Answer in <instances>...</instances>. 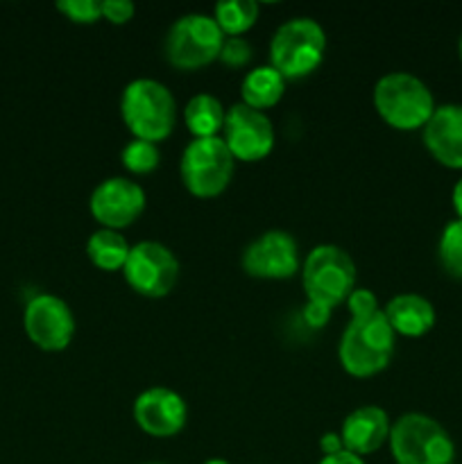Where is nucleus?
<instances>
[{
	"instance_id": "nucleus-1",
	"label": "nucleus",
	"mask_w": 462,
	"mask_h": 464,
	"mask_svg": "<svg viewBox=\"0 0 462 464\" xmlns=\"http://www.w3.org/2000/svg\"><path fill=\"white\" fill-rule=\"evenodd\" d=\"M394 344H397V335L385 320L383 308L371 315L351 317L347 329L340 335V365L356 379H370L390 365L394 356Z\"/></svg>"
},
{
	"instance_id": "nucleus-2",
	"label": "nucleus",
	"mask_w": 462,
	"mask_h": 464,
	"mask_svg": "<svg viewBox=\"0 0 462 464\" xmlns=\"http://www.w3.org/2000/svg\"><path fill=\"white\" fill-rule=\"evenodd\" d=\"M120 116L134 139L159 143L175 130L177 102L166 84L139 77L122 91Z\"/></svg>"
},
{
	"instance_id": "nucleus-3",
	"label": "nucleus",
	"mask_w": 462,
	"mask_h": 464,
	"mask_svg": "<svg viewBox=\"0 0 462 464\" xmlns=\"http://www.w3.org/2000/svg\"><path fill=\"white\" fill-rule=\"evenodd\" d=\"M435 98L426 82L412 72H388L374 86V109L385 125L399 131L424 130L435 111Z\"/></svg>"
},
{
	"instance_id": "nucleus-4",
	"label": "nucleus",
	"mask_w": 462,
	"mask_h": 464,
	"mask_svg": "<svg viewBox=\"0 0 462 464\" xmlns=\"http://www.w3.org/2000/svg\"><path fill=\"white\" fill-rule=\"evenodd\" d=\"M326 53V32L315 18L297 16L279 25L270 41V66L285 82L317 71Z\"/></svg>"
},
{
	"instance_id": "nucleus-5",
	"label": "nucleus",
	"mask_w": 462,
	"mask_h": 464,
	"mask_svg": "<svg viewBox=\"0 0 462 464\" xmlns=\"http://www.w3.org/2000/svg\"><path fill=\"white\" fill-rule=\"evenodd\" d=\"M390 453L397 464H453L456 442L448 430L424 412H406L390 430Z\"/></svg>"
},
{
	"instance_id": "nucleus-6",
	"label": "nucleus",
	"mask_w": 462,
	"mask_h": 464,
	"mask_svg": "<svg viewBox=\"0 0 462 464\" xmlns=\"http://www.w3.org/2000/svg\"><path fill=\"white\" fill-rule=\"evenodd\" d=\"M302 284L308 302L333 311L356 290V263L338 245H317L306 254Z\"/></svg>"
},
{
	"instance_id": "nucleus-7",
	"label": "nucleus",
	"mask_w": 462,
	"mask_h": 464,
	"mask_svg": "<svg viewBox=\"0 0 462 464\" xmlns=\"http://www.w3.org/2000/svg\"><path fill=\"white\" fill-rule=\"evenodd\" d=\"M236 159L222 136L193 139L181 154V181L199 199H213L226 190L234 177Z\"/></svg>"
},
{
	"instance_id": "nucleus-8",
	"label": "nucleus",
	"mask_w": 462,
	"mask_h": 464,
	"mask_svg": "<svg viewBox=\"0 0 462 464\" xmlns=\"http://www.w3.org/2000/svg\"><path fill=\"white\" fill-rule=\"evenodd\" d=\"M225 34L208 14L177 18L166 36V59L179 71H197L220 57Z\"/></svg>"
},
{
	"instance_id": "nucleus-9",
	"label": "nucleus",
	"mask_w": 462,
	"mask_h": 464,
	"mask_svg": "<svg viewBox=\"0 0 462 464\" xmlns=\"http://www.w3.org/2000/svg\"><path fill=\"white\" fill-rule=\"evenodd\" d=\"M122 275L134 293L149 299H161L170 295L179 281V261L166 245L157 240H143L131 245Z\"/></svg>"
},
{
	"instance_id": "nucleus-10",
	"label": "nucleus",
	"mask_w": 462,
	"mask_h": 464,
	"mask_svg": "<svg viewBox=\"0 0 462 464\" xmlns=\"http://www.w3.org/2000/svg\"><path fill=\"white\" fill-rule=\"evenodd\" d=\"M23 329L41 352H63L75 335V317L62 297L41 293L27 302L23 311Z\"/></svg>"
},
{
	"instance_id": "nucleus-11",
	"label": "nucleus",
	"mask_w": 462,
	"mask_h": 464,
	"mask_svg": "<svg viewBox=\"0 0 462 464\" xmlns=\"http://www.w3.org/2000/svg\"><path fill=\"white\" fill-rule=\"evenodd\" d=\"M222 140L236 161L254 163L265 159L274 148V127L265 111L238 102L226 109Z\"/></svg>"
},
{
	"instance_id": "nucleus-12",
	"label": "nucleus",
	"mask_w": 462,
	"mask_h": 464,
	"mask_svg": "<svg viewBox=\"0 0 462 464\" xmlns=\"http://www.w3.org/2000/svg\"><path fill=\"white\" fill-rule=\"evenodd\" d=\"M243 270L254 279H290L302 267L297 240L284 229H270L245 247Z\"/></svg>"
},
{
	"instance_id": "nucleus-13",
	"label": "nucleus",
	"mask_w": 462,
	"mask_h": 464,
	"mask_svg": "<svg viewBox=\"0 0 462 464\" xmlns=\"http://www.w3.org/2000/svg\"><path fill=\"white\" fill-rule=\"evenodd\" d=\"M89 208L102 229L120 231L143 216L145 190L127 177H109L93 188Z\"/></svg>"
},
{
	"instance_id": "nucleus-14",
	"label": "nucleus",
	"mask_w": 462,
	"mask_h": 464,
	"mask_svg": "<svg viewBox=\"0 0 462 464\" xmlns=\"http://www.w3.org/2000/svg\"><path fill=\"white\" fill-rule=\"evenodd\" d=\"M136 426L149 438H175L184 430L188 406L184 397L170 388H148L136 397L131 408Z\"/></svg>"
},
{
	"instance_id": "nucleus-15",
	"label": "nucleus",
	"mask_w": 462,
	"mask_h": 464,
	"mask_svg": "<svg viewBox=\"0 0 462 464\" xmlns=\"http://www.w3.org/2000/svg\"><path fill=\"white\" fill-rule=\"evenodd\" d=\"M430 157L448 170H462V104H438L421 130Z\"/></svg>"
},
{
	"instance_id": "nucleus-16",
	"label": "nucleus",
	"mask_w": 462,
	"mask_h": 464,
	"mask_svg": "<svg viewBox=\"0 0 462 464\" xmlns=\"http://www.w3.org/2000/svg\"><path fill=\"white\" fill-rule=\"evenodd\" d=\"M390 430H392V421L383 408L361 406L344 417L340 438H342L344 451L365 458L388 442Z\"/></svg>"
},
{
	"instance_id": "nucleus-17",
	"label": "nucleus",
	"mask_w": 462,
	"mask_h": 464,
	"mask_svg": "<svg viewBox=\"0 0 462 464\" xmlns=\"http://www.w3.org/2000/svg\"><path fill=\"white\" fill-rule=\"evenodd\" d=\"M383 315L392 326L394 335L403 338H421L430 334L438 320L433 304L417 293H401L390 299L383 308Z\"/></svg>"
},
{
	"instance_id": "nucleus-18",
	"label": "nucleus",
	"mask_w": 462,
	"mask_h": 464,
	"mask_svg": "<svg viewBox=\"0 0 462 464\" xmlns=\"http://www.w3.org/2000/svg\"><path fill=\"white\" fill-rule=\"evenodd\" d=\"M285 93V80L267 63V66H256L243 77L240 84V98L243 104L256 109V111H265L274 104L281 102Z\"/></svg>"
},
{
	"instance_id": "nucleus-19",
	"label": "nucleus",
	"mask_w": 462,
	"mask_h": 464,
	"mask_svg": "<svg viewBox=\"0 0 462 464\" xmlns=\"http://www.w3.org/2000/svg\"><path fill=\"white\" fill-rule=\"evenodd\" d=\"M226 109L211 93H197L186 102L184 122L193 139H213L225 127Z\"/></svg>"
},
{
	"instance_id": "nucleus-20",
	"label": "nucleus",
	"mask_w": 462,
	"mask_h": 464,
	"mask_svg": "<svg viewBox=\"0 0 462 464\" xmlns=\"http://www.w3.org/2000/svg\"><path fill=\"white\" fill-rule=\"evenodd\" d=\"M130 252L131 245L127 243V238L120 231L102 229V227L86 243V256L91 258V263L95 267H100L104 272L122 270Z\"/></svg>"
},
{
	"instance_id": "nucleus-21",
	"label": "nucleus",
	"mask_w": 462,
	"mask_h": 464,
	"mask_svg": "<svg viewBox=\"0 0 462 464\" xmlns=\"http://www.w3.org/2000/svg\"><path fill=\"white\" fill-rule=\"evenodd\" d=\"M258 3L254 0H222L213 7V18L225 36H240L258 21Z\"/></svg>"
},
{
	"instance_id": "nucleus-22",
	"label": "nucleus",
	"mask_w": 462,
	"mask_h": 464,
	"mask_svg": "<svg viewBox=\"0 0 462 464\" xmlns=\"http://www.w3.org/2000/svg\"><path fill=\"white\" fill-rule=\"evenodd\" d=\"M438 258L439 266L444 267L448 276L462 281V220L456 218V220L448 222L442 229V236H439L438 243Z\"/></svg>"
},
{
	"instance_id": "nucleus-23",
	"label": "nucleus",
	"mask_w": 462,
	"mask_h": 464,
	"mask_svg": "<svg viewBox=\"0 0 462 464\" xmlns=\"http://www.w3.org/2000/svg\"><path fill=\"white\" fill-rule=\"evenodd\" d=\"M120 159H122V166H125L130 172H134V175H149V172L159 168L161 152H159L157 143L131 139L130 143L122 148Z\"/></svg>"
},
{
	"instance_id": "nucleus-24",
	"label": "nucleus",
	"mask_w": 462,
	"mask_h": 464,
	"mask_svg": "<svg viewBox=\"0 0 462 464\" xmlns=\"http://www.w3.org/2000/svg\"><path fill=\"white\" fill-rule=\"evenodd\" d=\"M57 9L80 25H91L102 18V0H59Z\"/></svg>"
},
{
	"instance_id": "nucleus-25",
	"label": "nucleus",
	"mask_w": 462,
	"mask_h": 464,
	"mask_svg": "<svg viewBox=\"0 0 462 464\" xmlns=\"http://www.w3.org/2000/svg\"><path fill=\"white\" fill-rule=\"evenodd\" d=\"M220 59L225 66L240 68L252 59V45L243 39V36H225V44H222Z\"/></svg>"
},
{
	"instance_id": "nucleus-26",
	"label": "nucleus",
	"mask_w": 462,
	"mask_h": 464,
	"mask_svg": "<svg viewBox=\"0 0 462 464\" xmlns=\"http://www.w3.org/2000/svg\"><path fill=\"white\" fill-rule=\"evenodd\" d=\"M349 315L351 317H365L371 313L379 311V302H376V295L367 288H356L347 299Z\"/></svg>"
},
{
	"instance_id": "nucleus-27",
	"label": "nucleus",
	"mask_w": 462,
	"mask_h": 464,
	"mask_svg": "<svg viewBox=\"0 0 462 464\" xmlns=\"http://www.w3.org/2000/svg\"><path fill=\"white\" fill-rule=\"evenodd\" d=\"M136 5L130 0H102V18L113 25H125L134 18Z\"/></svg>"
},
{
	"instance_id": "nucleus-28",
	"label": "nucleus",
	"mask_w": 462,
	"mask_h": 464,
	"mask_svg": "<svg viewBox=\"0 0 462 464\" xmlns=\"http://www.w3.org/2000/svg\"><path fill=\"white\" fill-rule=\"evenodd\" d=\"M331 308L326 306H320V304H306V308H303V320H306V324L311 326V329H324L326 322L331 320Z\"/></svg>"
},
{
	"instance_id": "nucleus-29",
	"label": "nucleus",
	"mask_w": 462,
	"mask_h": 464,
	"mask_svg": "<svg viewBox=\"0 0 462 464\" xmlns=\"http://www.w3.org/2000/svg\"><path fill=\"white\" fill-rule=\"evenodd\" d=\"M320 449L324 456H333V453L342 451V438H340V433H324L320 440Z\"/></svg>"
},
{
	"instance_id": "nucleus-30",
	"label": "nucleus",
	"mask_w": 462,
	"mask_h": 464,
	"mask_svg": "<svg viewBox=\"0 0 462 464\" xmlns=\"http://www.w3.org/2000/svg\"><path fill=\"white\" fill-rule=\"evenodd\" d=\"M317 464H365L361 456H353V453L349 451H338L333 453V456H322V460Z\"/></svg>"
},
{
	"instance_id": "nucleus-31",
	"label": "nucleus",
	"mask_w": 462,
	"mask_h": 464,
	"mask_svg": "<svg viewBox=\"0 0 462 464\" xmlns=\"http://www.w3.org/2000/svg\"><path fill=\"white\" fill-rule=\"evenodd\" d=\"M451 204H453V211H456V216L462 220V177L456 181V186H453V190H451Z\"/></svg>"
},
{
	"instance_id": "nucleus-32",
	"label": "nucleus",
	"mask_w": 462,
	"mask_h": 464,
	"mask_svg": "<svg viewBox=\"0 0 462 464\" xmlns=\"http://www.w3.org/2000/svg\"><path fill=\"white\" fill-rule=\"evenodd\" d=\"M204 464H229V462L222 460V458H211V460H207Z\"/></svg>"
},
{
	"instance_id": "nucleus-33",
	"label": "nucleus",
	"mask_w": 462,
	"mask_h": 464,
	"mask_svg": "<svg viewBox=\"0 0 462 464\" xmlns=\"http://www.w3.org/2000/svg\"><path fill=\"white\" fill-rule=\"evenodd\" d=\"M457 57H460V62H462V34H460V39H457Z\"/></svg>"
},
{
	"instance_id": "nucleus-34",
	"label": "nucleus",
	"mask_w": 462,
	"mask_h": 464,
	"mask_svg": "<svg viewBox=\"0 0 462 464\" xmlns=\"http://www.w3.org/2000/svg\"><path fill=\"white\" fill-rule=\"evenodd\" d=\"M148 464H166V462H148Z\"/></svg>"
}]
</instances>
